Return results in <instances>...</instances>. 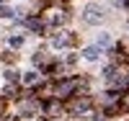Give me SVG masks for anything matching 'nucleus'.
Listing matches in <instances>:
<instances>
[{
  "instance_id": "obj_1",
  "label": "nucleus",
  "mask_w": 129,
  "mask_h": 121,
  "mask_svg": "<svg viewBox=\"0 0 129 121\" xmlns=\"http://www.w3.org/2000/svg\"><path fill=\"white\" fill-rule=\"evenodd\" d=\"M85 18H88L90 23H101V21L106 18V16H103V8H101V5H88V10H85Z\"/></svg>"
},
{
  "instance_id": "obj_2",
  "label": "nucleus",
  "mask_w": 129,
  "mask_h": 121,
  "mask_svg": "<svg viewBox=\"0 0 129 121\" xmlns=\"http://www.w3.org/2000/svg\"><path fill=\"white\" fill-rule=\"evenodd\" d=\"M98 54H101L98 47H88V49H85V57H88V59H98Z\"/></svg>"
},
{
  "instance_id": "obj_3",
  "label": "nucleus",
  "mask_w": 129,
  "mask_h": 121,
  "mask_svg": "<svg viewBox=\"0 0 129 121\" xmlns=\"http://www.w3.org/2000/svg\"><path fill=\"white\" fill-rule=\"evenodd\" d=\"M13 10H8V8H0V16H10Z\"/></svg>"
}]
</instances>
